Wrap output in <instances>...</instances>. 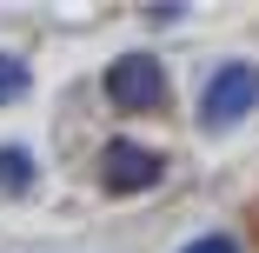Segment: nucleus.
I'll list each match as a JSON object with an SVG mask.
<instances>
[{
    "mask_svg": "<svg viewBox=\"0 0 259 253\" xmlns=\"http://www.w3.org/2000/svg\"><path fill=\"white\" fill-rule=\"evenodd\" d=\"M180 253H239L226 233H206V240H193V246H180Z\"/></svg>",
    "mask_w": 259,
    "mask_h": 253,
    "instance_id": "nucleus-6",
    "label": "nucleus"
},
{
    "mask_svg": "<svg viewBox=\"0 0 259 253\" xmlns=\"http://www.w3.org/2000/svg\"><path fill=\"white\" fill-rule=\"evenodd\" d=\"M27 87H33L27 60H20V54H0V107H7V100H20Z\"/></svg>",
    "mask_w": 259,
    "mask_h": 253,
    "instance_id": "nucleus-5",
    "label": "nucleus"
},
{
    "mask_svg": "<svg viewBox=\"0 0 259 253\" xmlns=\"http://www.w3.org/2000/svg\"><path fill=\"white\" fill-rule=\"evenodd\" d=\"M107 100L120 114H153V107H166V74L153 54H120L107 67Z\"/></svg>",
    "mask_w": 259,
    "mask_h": 253,
    "instance_id": "nucleus-2",
    "label": "nucleus"
},
{
    "mask_svg": "<svg viewBox=\"0 0 259 253\" xmlns=\"http://www.w3.org/2000/svg\"><path fill=\"white\" fill-rule=\"evenodd\" d=\"M166 160L153 154V147H133V140H113L107 154H100V187L107 193H140V187H160Z\"/></svg>",
    "mask_w": 259,
    "mask_h": 253,
    "instance_id": "nucleus-3",
    "label": "nucleus"
},
{
    "mask_svg": "<svg viewBox=\"0 0 259 253\" xmlns=\"http://www.w3.org/2000/svg\"><path fill=\"white\" fill-rule=\"evenodd\" d=\"M259 107V67L252 60H233V67H220L213 80H206V93H199V120L206 127H239L246 114Z\"/></svg>",
    "mask_w": 259,
    "mask_h": 253,
    "instance_id": "nucleus-1",
    "label": "nucleus"
},
{
    "mask_svg": "<svg viewBox=\"0 0 259 253\" xmlns=\"http://www.w3.org/2000/svg\"><path fill=\"white\" fill-rule=\"evenodd\" d=\"M0 187H7V193L33 187V154H27V147H0Z\"/></svg>",
    "mask_w": 259,
    "mask_h": 253,
    "instance_id": "nucleus-4",
    "label": "nucleus"
}]
</instances>
